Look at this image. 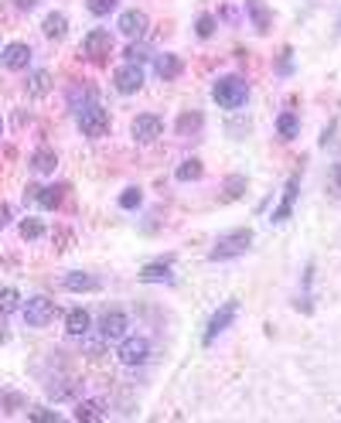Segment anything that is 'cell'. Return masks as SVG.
Here are the masks:
<instances>
[{"label": "cell", "instance_id": "29", "mask_svg": "<svg viewBox=\"0 0 341 423\" xmlns=\"http://www.w3.org/2000/svg\"><path fill=\"white\" fill-rule=\"evenodd\" d=\"M21 307V293L14 287H0V314H14Z\"/></svg>", "mask_w": 341, "mask_h": 423}, {"label": "cell", "instance_id": "19", "mask_svg": "<svg viewBox=\"0 0 341 423\" xmlns=\"http://www.w3.org/2000/svg\"><path fill=\"white\" fill-rule=\"evenodd\" d=\"M277 133H280L284 140H297V137H300V120H297L293 109H284V113L277 116Z\"/></svg>", "mask_w": 341, "mask_h": 423}, {"label": "cell", "instance_id": "3", "mask_svg": "<svg viewBox=\"0 0 341 423\" xmlns=\"http://www.w3.org/2000/svg\"><path fill=\"white\" fill-rule=\"evenodd\" d=\"M120 362L123 366H130V369H137V366H144L147 359H151V342L144 338V335H123L120 338Z\"/></svg>", "mask_w": 341, "mask_h": 423}, {"label": "cell", "instance_id": "36", "mask_svg": "<svg viewBox=\"0 0 341 423\" xmlns=\"http://www.w3.org/2000/svg\"><path fill=\"white\" fill-rule=\"evenodd\" d=\"M293 72V62H290V48L284 52V58H280V76H290Z\"/></svg>", "mask_w": 341, "mask_h": 423}, {"label": "cell", "instance_id": "26", "mask_svg": "<svg viewBox=\"0 0 341 423\" xmlns=\"http://www.w3.org/2000/svg\"><path fill=\"white\" fill-rule=\"evenodd\" d=\"M103 403H96V399H82L79 406H76V420H82V423H89V420H99L103 417Z\"/></svg>", "mask_w": 341, "mask_h": 423}, {"label": "cell", "instance_id": "13", "mask_svg": "<svg viewBox=\"0 0 341 423\" xmlns=\"http://www.w3.org/2000/svg\"><path fill=\"white\" fill-rule=\"evenodd\" d=\"M140 280L144 284H174V273H171V260H160V263H147L140 270Z\"/></svg>", "mask_w": 341, "mask_h": 423}, {"label": "cell", "instance_id": "1", "mask_svg": "<svg viewBox=\"0 0 341 423\" xmlns=\"http://www.w3.org/2000/svg\"><path fill=\"white\" fill-rule=\"evenodd\" d=\"M211 99H215V106H222V109H239V106H246V99H249V85H246V79H239V76H222V79L215 82V89H211Z\"/></svg>", "mask_w": 341, "mask_h": 423}, {"label": "cell", "instance_id": "25", "mask_svg": "<svg viewBox=\"0 0 341 423\" xmlns=\"http://www.w3.org/2000/svg\"><path fill=\"white\" fill-rule=\"evenodd\" d=\"M202 174H205V167H202V160L188 158V160H181V164H178V174H174V178H178V181H198Z\"/></svg>", "mask_w": 341, "mask_h": 423}, {"label": "cell", "instance_id": "39", "mask_svg": "<svg viewBox=\"0 0 341 423\" xmlns=\"http://www.w3.org/2000/svg\"><path fill=\"white\" fill-rule=\"evenodd\" d=\"M31 4H34V0H18V7H21V11H27Z\"/></svg>", "mask_w": 341, "mask_h": 423}, {"label": "cell", "instance_id": "41", "mask_svg": "<svg viewBox=\"0 0 341 423\" xmlns=\"http://www.w3.org/2000/svg\"><path fill=\"white\" fill-rule=\"evenodd\" d=\"M0 127H4V120H0Z\"/></svg>", "mask_w": 341, "mask_h": 423}, {"label": "cell", "instance_id": "14", "mask_svg": "<svg viewBox=\"0 0 341 423\" xmlns=\"http://www.w3.org/2000/svg\"><path fill=\"white\" fill-rule=\"evenodd\" d=\"M89 324H92V317L85 307H72L69 314H65V331L72 335V338H82L85 331H89Z\"/></svg>", "mask_w": 341, "mask_h": 423}, {"label": "cell", "instance_id": "27", "mask_svg": "<svg viewBox=\"0 0 341 423\" xmlns=\"http://www.w3.org/2000/svg\"><path fill=\"white\" fill-rule=\"evenodd\" d=\"M31 195L38 198L41 209H48V212H55L58 209V202H62V188H34Z\"/></svg>", "mask_w": 341, "mask_h": 423}, {"label": "cell", "instance_id": "15", "mask_svg": "<svg viewBox=\"0 0 341 423\" xmlns=\"http://www.w3.org/2000/svg\"><path fill=\"white\" fill-rule=\"evenodd\" d=\"M65 291H72V293H92V291H99V280H96L92 273H82V270H76V273H69V277H65Z\"/></svg>", "mask_w": 341, "mask_h": 423}, {"label": "cell", "instance_id": "5", "mask_svg": "<svg viewBox=\"0 0 341 423\" xmlns=\"http://www.w3.org/2000/svg\"><path fill=\"white\" fill-rule=\"evenodd\" d=\"M58 314V307H55L52 297H31L25 304V321L31 328H45V324H52V317Z\"/></svg>", "mask_w": 341, "mask_h": 423}, {"label": "cell", "instance_id": "16", "mask_svg": "<svg viewBox=\"0 0 341 423\" xmlns=\"http://www.w3.org/2000/svg\"><path fill=\"white\" fill-rule=\"evenodd\" d=\"M82 52L89 55V58H103V55H109V34H106V31H89L85 41H82Z\"/></svg>", "mask_w": 341, "mask_h": 423}, {"label": "cell", "instance_id": "23", "mask_svg": "<svg viewBox=\"0 0 341 423\" xmlns=\"http://www.w3.org/2000/svg\"><path fill=\"white\" fill-rule=\"evenodd\" d=\"M41 31H45L52 41L65 38V34H69V21H65V14H48V18H45V25H41Z\"/></svg>", "mask_w": 341, "mask_h": 423}, {"label": "cell", "instance_id": "32", "mask_svg": "<svg viewBox=\"0 0 341 423\" xmlns=\"http://www.w3.org/2000/svg\"><path fill=\"white\" fill-rule=\"evenodd\" d=\"M85 11H89L92 18H106V14L116 11V0H85Z\"/></svg>", "mask_w": 341, "mask_h": 423}, {"label": "cell", "instance_id": "18", "mask_svg": "<svg viewBox=\"0 0 341 423\" xmlns=\"http://www.w3.org/2000/svg\"><path fill=\"white\" fill-rule=\"evenodd\" d=\"M246 14H249V21H253V27H256L260 34L270 31V7H266L263 0H246Z\"/></svg>", "mask_w": 341, "mask_h": 423}, {"label": "cell", "instance_id": "38", "mask_svg": "<svg viewBox=\"0 0 341 423\" xmlns=\"http://www.w3.org/2000/svg\"><path fill=\"white\" fill-rule=\"evenodd\" d=\"M7 338H11V331H7V328H4V324H0V345L7 342Z\"/></svg>", "mask_w": 341, "mask_h": 423}, {"label": "cell", "instance_id": "24", "mask_svg": "<svg viewBox=\"0 0 341 423\" xmlns=\"http://www.w3.org/2000/svg\"><path fill=\"white\" fill-rule=\"evenodd\" d=\"M202 123H205V116H202L198 109H191V113H181V116H178V127H174V130L181 133V137H188V133L202 130Z\"/></svg>", "mask_w": 341, "mask_h": 423}, {"label": "cell", "instance_id": "28", "mask_svg": "<svg viewBox=\"0 0 341 423\" xmlns=\"http://www.w3.org/2000/svg\"><path fill=\"white\" fill-rule=\"evenodd\" d=\"M48 393H52V399H76V396H79V382L58 379V382H52V386H48Z\"/></svg>", "mask_w": 341, "mask_h": 423}, {"label": "cell", "instance_id": "34", "mask_svg": "<svg viewBox=\"0 0 341 423\" xmlns=\"http://www.w3.org/2000/svg\"><path fill=\"white\" fill-rule=\"evenodd\" d=\"M144 58H147L144 45H130V48H127V62H130V65H144Z\"/></svg>", "mask_w": 341, "mask_h": 423}, {"label": "cell", "instance_id": "40", "mask_svg": "<svg viewBox=\"0 0 341 423\" xmlns=\"http://www.w3.org/2000/svg\"><path fill=\"white\" fill-rule=\"evenodd\" d=\"M335 181H338V188H341V164L335 167Z\"/></svg>", "mask_w": 341, "mask_h": 423}, {"label": "cell", "instance_id": "12", "mask_svg": "<svg viewBox=\"0 0 341 423\" xmlns=\"http://www.w3.org/2000/svg\"><path fill=\"white\" fill-rule=\"evenodd\" d=\"M48 92H52V72L48 69H31L27 72V96L45 99Z\"/></svg>", "mask_w": 341, "mask_h": 423}, {"label": "cell", "instance_id": "37", "mask_svg": "<svg viewBox=\"0 0 341 423\" xmlns=\"http://www.w3.org/2000/svg\"><path fill=\"white\" fill-rule=\"evenodd\" d=\"M4 226H11V205L7 202H0V229Z\"/></svg>", "mask_w": 341, "mask_h": 423}, {"label": "cell", "instance_id": "8", "mask_svg": "<svg viewBox=\"0 0 341 423\" xmlns=\"http://www.w3.org/2000/svg\"><path fill=\"white\" fill-rule=\"evenodd\" d=\"M160 130H164V120H160L158 113H140V116L133 120V127H130L137 144H151V140H158Z\"/></svg>", "mask_w": 341, "mask_h": 423}, {"label": "cell", "instance_id": "30", "mask_svg": "<svg viewBox=\"0 0 341 423\" xmlns=\"http://www.w3.org/2000/svg\"><path fill=\"white\" fill-rule=\"evenodd\" d=\"M18 229H21V239H41L45 233H48V229H45V222H41V219H34V215L25 219Z\"/></svg>", "mask_w": 341, "mask_h": 423}, {"label": "cell", "instance_id": "11", "mask_svg": "<svg viewBox=\"0 0 341 423\" xmlns=\"http://www.w3.org/2000/svg\"><path fill=\"white\" fill-rule=\"evenodd\" d=\"M0 62H4V69H27L31 65V48H27L25 41H11L4 52H0Z\"/></svg>", "mask_w": 341, "mask_h": 423}, {"label": "cell", "instance_id": "33", "mask_svg": "<svg viewBox=\"0 0 341 423\" xmlns=\"http://www.w3.org/2000/svg\"><path fill=\"white\" fill-rule=\"evenodd\" d=\"M211 31H215V18L211 14H202L198 18V38H211Z\"/></svg>", "mask_w": 341, "mask_h": 423}, {"label": "cell", "instance_id": "7", "mask_svg": "<svg viewBox=\"0 0 341 423\" xmlns=\"http://www.w3.org/2000/svg\"><path fill=\"white\" fill-rule=\"evenodd\" d=\"M236 314H239V300H225L215 314H211V321H209V328H205V345H211L232 321H236Z\"/></svg>", "mask_w": 341, "mask_h": 423}, {"label": "cell", "instance_id": "31", "mask_svg": "<svg viewBox=\"0 0 341 423\" xmlns=\"http://www.w3.org/2000/svg\"><path fill=\"white\" fill-rule=\"evenodd\" d=\"M140 202H144V191H140V188H137V185L123 188V195H120V209L133 212V209H140Z\"/></svg>", "mask_w": 341, "mask_h": 423}, {"label": "cell", "instance_id": "35", "mask_svg": "<svg viewBox=\"0 0 341 423\" xmlns=\"http://www.w3.org/2000/svg\"><path fill=\"white\" fill-rule=\"evenodd\" d=\"M27 417H31V420H52V423H58V413H52V410H41V406L27 410Z\"/></svg>", "mask_w": 341, "mask_h": 423}, {"label": "cell", "instance_id": "6", "mask_svg": "<svg viewBox=\"0 0 341 423\" xmlns=\"http://www.w3.org/2000/svg\"><path fill=\"white\" fill-rule=\"evenodd\" d=\"M113 85L123 92V96H137L140 89H144V69L140 65H120L116 72H113Z\"/></svg>", "mask_w": 341, "mask_h": 423}, {"label": "cell", "instance_id": "4", "mask_svg": "<svg viewBox=\"0 0 341 423\" xmlns=\"http://www.w3.org/2000/svg\"><path fill=\"white\" fill-rule=\"evenodd\" d=\"M79 130L85 137H92V140H99L109 133V116H106L103 106H85L79 113Z\"/></svg>", "mask_w": 341, "mask_h": 423}, {"label": "cell", "instance_id": "17", "mask_svg": "<svg viewBox=\"0 0 341 423\" xmlns=\"http://www.w3.org/2000/svg\"><path fill=\"white\" fill-rule=\"evenodd\" d=\"M242 195H246V178H242V174H229L225 185H222V191H218V202H222V205H232V202L242 198Z\"/></svg>", "mask_w": 341, "mask_h": 423}, {"label": "cell", "instance_id": "2", "mask_svg": "<svg viewBox=\"0 0 341 423\" xmlns=\"http://www.w3.org/2000/svg\"><path fill=\"white\" fill-rule=\"evenodd\" d=\"M249 246H253V233H249V229H232V233H225V236L211 246V260H215V263L236 260V256H242Z\"/></svg>", "mask_w": 341, "mask_h": 423}, {"label": "cell", "instance_id": "22", "mask_svg": "<svg viewBox=\"0 0 341 423\" xmlns=\"http://www.w3.org/2000/svg\"><path fill=\"white\" fill-rule=\"evenodd\" d=\"M31 167H34L38 174H52L55 167H58V154H55L52 147H41V151L31 158Z\"/></svg>", "mask_w": 341, "mask_h": 423}, {"label": "cell", "instance_id": "10", "mask_svg": "<svg viewBox=\"0 0 341 423\" xmlns=\"http://www.w3.org/2000/svg\"><path fill=\"white\" fill-rule=\"evenodd\" d=\"M127 328H130L127 314L109 311V314H103V321H99V338H103V342H120V338L127 335Z\"/></svg>", "mask_w": 341, "mask_h": 423}, {"label": "cell", "instance_id": "9", "mask_svg": "<svg viewBox=\"0 0 341 423\" xmlns=\"http://www.w3.org/2000/svg\"><path fill=\"white\" fill-rule=\"evenodd\" d=\"M120 34H127L130 41H140V38L147 34V14L137 11V7L123 11V14H120Z\"/></svg>", "mask_w": 341, "mask_h": 423}, {"label": "cell", "instance_id": "21", "mask_svg": "<svg viewBox=\"0 0 341 423\" xmlns=\"http://www.w3.org/2000/svg\"><path fill=\"white\" fill-rule=\"evenodd\" d=\"M154 65H158L160 79H178V76H181V69H184L178 55H158V62H154Z\"/></svg>", "mask_w": 341, "mask_h": 423}, {"label": "cell", "instance_id": "20", "mask_svg": "<svg viewBox=\"0 0 341 423\" xmlns=\"http://www.w3.org/2000/svg\"><path fill=\"white\" fill-rule=\"evenodd\" d=\"M297 188H300V181H297V178H290V181H287V191H284V202H280V209L273 212V222H284V219H290V212H293V202H297Z\"/></svg>", "mask_w": 341, "mask_h": 423}]
</instances>
